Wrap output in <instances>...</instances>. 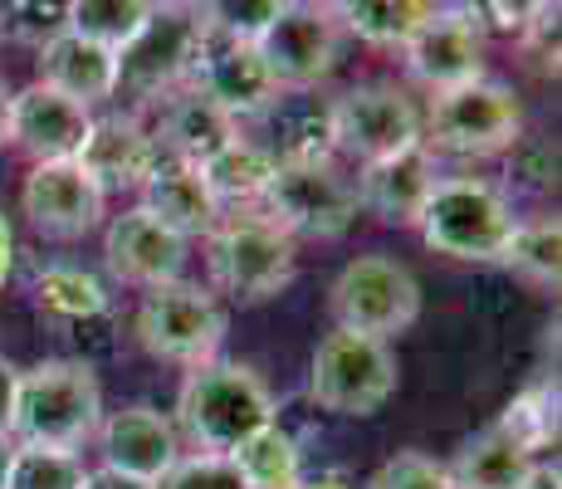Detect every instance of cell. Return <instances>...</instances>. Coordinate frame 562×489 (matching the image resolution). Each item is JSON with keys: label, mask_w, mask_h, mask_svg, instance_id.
Wrapping results in <instances>:
<instances>
[{"label": "cell", "mask_w": 562, "mask_h": 489, "mask_svg": "<svg viewBox=\"0 0 562 489\" xmlns=\"http://www.w3.org/2000/svg\"><path fill=\"white\" fill-rule=\"evenodd\" d=\"M274 421L279 407L265 377L250 363L215 357V363H201L181 377L171 426L196 445V455H235L255 431L274 426Z\"/></svg>", "instance_id": "1"}, {"label": "cell", "mask_w": 562, "mask_h": 489, "mask_svg": "<svg viewBox=\"0 0 562 489\" xmlns=\"http://www.w3.org/2000/svg\"><path fill=\"white\" fill-rule=\"evenodd\" d=\"M103 421V387L89 363L79 357H45L40 367L20 373L10 441L30 451H79L99 436Z\"/></svg>", "instance_id": "2"}, {"label": "cell", "mask_w": 562, "mask_h": 489, "mask_svg": "<svg viewBox=\"0 0 562 489\" xmlns=\"http://www.w3.org/2000/svg\"><path fill=\"white\" fill-rule=\"evenodd\" d=\"M205 269H211V293H225L240 309L279 299L299 275V241H289L274 221L259 211L225 215L205 235Z\"/></svg>", "instance_id": "3"}, {"label": "cell", "mask_w": 562, "mask_h": 489, "mask_svg": "<svg viewBox=\"0 0 562 489\" xmlns=\"http://www.w3.org/2000/svg\"><path fill=\"white\" fill-rule=\"evenodd\" d=\"M416 225H420V241L436 255L460 259V265H499L518 215H514V201L494 181L446 177L436 181Z\"/></svg>", "instance_id": "4"}, {"label": "cell", "mask_w": 562, "mask_h": 489, "mask_svg": "<svg viewBox=\"0 0 562 489\" xmlns=\"http://www.w3.org/2000/svg\"><path fill=\"white\" fill-rule=\"evenodd\" d=\"M524 137V103L509 84L474 79L464 89L436 93L420 113V147L430 157H504Z\"/></svg>", "instance_id": "5"}, {"label": "cell", "mask_w": 562, "mask_h": 489, "mask_svg": "<svg viewBox=\"0 0 562 489\" xmlns=\"http://www.w3.org/2000/svg\"><path fill=\"white\" fill-rule=\"evenodd\" d=\"M259 215L274 221L289 241H342L358 225V177L338 167V157L318 162H279L269 191L259 196Z\"/></svg>", "instance_id": "6"}, {"label": "cell", "mask_w": 562, "mask_h": 489, "mask_svg": "<svg viewBox=\"0 0 562 489\" xmlns=\"http://www.w3.org/2000/svg\"><path fill=\"white\" fill-rule=\"evenodd\" d=\"M402 387L392 343L362 338V333H323L308 357V397L333 416H376Z\"/></svg>", "instance_id": "7"}, {"label": "cell", "mask_w": 562, "mask_h": 489, "mask_svg": "<svg viewBox=\"0 0 562 489\" xmlns=\"http://www.w3.org/2000/svg\"><path fill=\"white\" fill-rule=\"evenodd\" d=\"M201 10L196 5H153V20L137 30L133 45L117 49V93L137 108H153L187 89L201 64Z\"/></svg>", "instance_id": "8"}, {"label": "cell", "mask_w": 562, "mask_h": 489, "mask_svg": "<svg viewBox=\"0 0 562 489\" xmlns=\"http://www.w3.org/2000/svg\"><path fill=\"white\" fill-rule=\"evenodd\" d=\"M328 309L342 333L392 343L420 319V279L386 249H367V255L348 259L342 275L333 279Z\"/></svg>", "instance_id": "9"}, {"label": "cell", "mask_w": 562, "mask_h": 489, "mask_svg": "<svg viewBox=\"0 0 562 489\" xmlns=\"http://www.w3.org/2000/svg\"><path fill=\"white\" fill-rule=\"evenodd\" d=\"M328 133L338 157L358 162V167H376L396 152L420 147V108L402 84L367 79L328 103Z\"/></svg>", "instance_id": "10"}, {"label": "cell", "mask_w": 562, "mask_h": 489, "mask_svg": "<svg viewBox=\"0 0 562 489\" xmlns=\"http://www.w3.org/2000/svg\"><path fill=\"white\" fill-rule=\"evenodd\" d=\"M137 343L157 357V363H177V367H201L221 357L225 343V319L221 299H215L205 285H191V279H177V285L147 289L143 303H137Z\"/></svg>", "instance_id": "11"}, {"label": "cell", "mask_w": 562, "mask_h": 489, "mask_svg": "<svg viewBox=\"0 0 562 489\" xmlns=\"http://www.w3.org/2000/svg\"><path fill=\"white\" fill-rule=\"evenodd\" d=\"M259 59H265L269 79L279 93H308L333 79L342 64V25L333 5H313V0H284L279 15L255 40Z\"/></svg>", "instance_id": "12"}, {"label": "cell", "mask_w": 562, "mask_h": 489, "mask_svg": "<svg viewBox=\"0 0 562 489\" xmlns=\"http://www.w3.org/2000/svg\"><path fill=\"white\" fill-rule=\"evenodd\" d=\"M411 79H420L430 93H450L484 79L490 35L474 20V5H436L430 20L402 45Z\"/></svg>", "instance_id": "13"}, {"label": "cell", "mask_w": 562, "mask_h": 489, "mask_svg": "<svg viewBox=\"0 0 562 489\" xmlns=\"http://www.w3.org/2000/svg\"><path fill=\"white\" fill-rule=\"evenodd\" d=\"M108 196L89 181L79 162H40L20 187V211L45 241H83L103 225Z\"/></svg>", "instance_id": "14"}, {"label": "cell", "mask_w": 562, "mask_h": 489, "mask_svg": "<svg viewBox=\"0 0 562 489\" xmlns=\"http://www.w3.org/2000/svg\"><path fill=\"white\" fill-rule=\"evenodd\" d=\"M103 265L117 285H133V289H161V285H177L181 269H187V241L171 235L157 215H147L143 205L133 211L113 215L103 231Z\"/></svg>", "instance_id": "15"}, {"label": "cell", "mask_w": 562, "mask_h": 489, "mask_svg": "<svg viewBox=\"0 0 562 489\" xmlns=\"http://www.w3.org/2000/svg\"><path fill=\"white\" fill-rule=\"evenodd\" d=\"M93 113L79 108L74 98L45 89V84H30V89L10 93V137L5 143L15 152H25L30 162H79L83 143H89Z\"/></svg>", "instance_id": "16"}, {"label": "cell", "mask_w": 562, "mask_h": 489, "mask_svg": "<svg viewBox=\"0 0 562 489\" xmlns=\"http://www.w3.org/2000/svg\"><path fill=\"white\" fill-rule=\"evenodd\" d=\"M191 89H201L221 113H231L235 123H245V118H265L269 108L279 103V84L269 79L259 49L235 45V40H215L211 30H205L201 64H196V74H191Z\"/></svg>", "instance_id": "17"}, {"label": "cell", "mask_w": 562, "mask_h": 489, "mask_svg": "<svg viewBox=\"0 0 562 489\" xmlns=\"http://www.w3.org/2000/svg\"><path fill=\"white\" fill-rule=\"evenodd\" d=\"M99 451H103L108 470L133 475V480H147V485H157L161 475L181 460L177 426H171V416L157 411L153 401H133V407L103 416L99 421Z\"/></svg>", "instance_id": "18"}, {"label": "cell", "mask_w": 562, "mask_h": 489, "mask_svg": "<svg viewBox=\"0 0 562 489\" xmlns=\"http://www.w3.org/2000/svg\"><path fill=\"white\" fill-rule=\"evenodd\" d=\"M79 167L89 181L108 191H143L147 177L161 167V152L153 143V127H143L137 113H103L93 118L89 143L79 152Z\"/></svg>", "instance_id": "19"}, {"label": "cell", "mask_w": 562, "mask_h": 489, "mask_svg": "<svg viewBox=\"0 0 562 489\" xmlns=\"http://www.w3.org/2000/svg\"><path fill=\"white\" fill-rule=\"evenodd\" d=\"M240 137V123L231 113L211 103L201 89H177L171 98L157 103V127L153 143L161 152V162H187V167H205L221 147H231Z\"/></svg>", "instance_id": "20"}, {"label": "cell", "mask_w": 562, "mask_h": 489, "mask_svg": "<svg viewBox=\"0 0 562 489\" xmlns=\"http://www.w3.org/2000/svg\"><path fill=\"white\" fill-rule=\"evenodd\" d=\"M436 181H440L436 157L426 147H411V152H396V157L358 171V201L382 225H416L430 191H436Z\"/></svg>", "instance_id": "21"}, {"label": "cell", "mask_w": 562, "mask_h": 489, "mask_svg": "<svg viewBox=\"0 0 562 489\" xmlns=\"http://www.w3.org/2000/svg\"><path fill=\"white\" fill-rule=\"evenodd\" d=\"M40 84L93 113L99 103H113L117 93V54L64 30L40 49Z\"/></svg>", "instance_id": "22"}, {"label": "cell", "mask_w": 562, "mask_h": 489, "mask_svg": "<svg viewBox=\"0 0 562 489\" xmlns=\"http://www.w3.org/2000/svg\"><path fill=\"white\" fill-rule=\"evenodd\" d=\"M143 211L157 215V221L167 225L171 235H181V241H196V235L205 241V235L225 221L221 201H215L211 187H205L201 167H187V162H161L153 177H147Z\"/></svg>", "instance_id": "23"}, {"label": "cell", "mask_w": 562, "mask_h": 489, "mask_svg": "<svg viewBox=\"0 0 562 489\" xmlns=\"http://www.w3.org/2000/svg\"><path fill=\"white\" fill-rule=\"evenodd\" d=\"M533 455L518 445L499 421H490L484 431L460 441L456 460L446 465L450 485L456 489H524L528 470H533Z\"/></svg>", "instance_id": "24"}, {"label": "cell", "mask_w": 562, "mask_h": 489, "mask_svg": "<svg viewBox=\"0 0 562 489\" xmlns=\"http://www.w3.org/2000/svg\"><path fill=\"white\" fill-rule=\"evenodd\" d=\"M279 171V157L269 152V143H250V137H235L231 147H221L211 162L201 167L211 196L225 205H259V196L269 191Z\"/></svg>", "instance_id": "25"}, {"label": "cell", "mask_w": 562, "mask_h": 489, "mask_svg": "<svg viewBox=\"0 0 562 489\" xmlns=\"http://www.w3.org/2000/svg\"><path fill=\"white\" fill-rule=\"evenodd\" d=\"M430 0H342L333 5L342 35H358L362 45H382V49H402L411 35L430 20Z\"/></svg>", "instance_id": "26"}, {"label": "cell", "mask_w": 562, "mask_h": 489, "mask_svg": "<svg viewBox=\"0 0 562 489\" xmlns=\"http://www.w3.org/2000/svg\"><path fill=\"white\" fill-rule=\"evenodd\" d=\"M30 299H35L40 319L59 323V329H74V323L108 313V289L83 265H49L45 275L30 285Z\"/></svg>", "instance_id": "27"}, {"label": "cell", "mask_w": 562, "mask_h": 489, "mask_svg": "<svg viewBox=\"0 0 562 489\" xmlns=\"http://www.w3.org/2000/svg\"><path fill=\"white\" fill-rule=\"evenodd\" d=\"M225 460L240 470L245 489H299L304 485V455H299V441L289 436L279 421L265 426V431H255V436L245 441L235 455H225Z\"/></svg>", "instance_id": "28"}, {"label": "cell", "mask_w": 562, "mask_h": 489, "mask_svg": "<svg viewBox=\"0 0 562 489\" xmlns=\"http://www.w3.org/2000/svg\"><path fill=\"white\" fill-rule=\"evenodd\" d=\"M499 265L518 275L533 289H558L562 279V225L558 215H538V221H518L509 245H504Z\"/></svg>", "instance_id": "29"}, {"label": "cell", "mask_w": 562, "mask_h": 489, "mask_svg": "<svg viewBox=\"0 0 562 489\" xmlns=\"http://www.w3.org/2000/svg\"><path fill=\"white\" fill-rule=\"evenodd\" d=\"M265 118H274V157L279 162H318L333 157V133H328V103L318 108V98H279Z\"/></svg>", "instance_id": "30"}, {"label": "cell", "mask_w": 562, "mask_h": 489, "mask_svg": "<svg viewBox=\"0 0 562 489\" xmlns=\"http://www.w3.org/2000/svg\"><path fill=\"white\" fill-rule=\"evenodd\" d=\"M153 20V0H79L69 5V30L103 49H123L137 40V30Z\"/></svg>", "instance_id": "31"}, {"label": "cell", "mask_w": 562, "mask_h": 489, "mask_svg": "<svg viewBox=\"0 0 562 489\" xmlns=\"http://www.w3.org/2000/svg\"><path fill=\"white\" fill-rule=\"evenodd\" d=\"M499 426L509 431L533 460L548 445L558 451V377H543V382H533L528 391H518L509 407L499 411Z\"/></svg>", "instance_id": "32"}, {"label": "cell", "mask_w": 562, "mask_h": 489, "mask_svg": "<svg viewBox=\"0 0 562 489\" xmlns=\"http://www.w3.org/2000/svg\"><path fill=\"white\" fill-rule=\"evenodd\" d=\"M83 460L74 451H30L20 445L5 489H83Z\"/></svg>", "instance_id": "33"}, {"label": "cell", "mask_w": 562, "mask_h": 489, "mask_svg": "<svg viewBox=\"0 0 562 489\" xmlns=\"http://www.w3.org/2000/svg\"><path fill=\"white\" fill-rule=\"evenodd\" d=\"M284 0H215V5H196L201 25L215 40H235V45H255L265 35V25L279 15Z\"/></svg>", "instance_id": "34"}, {"label": "cell", "mask_w": 562, "mask_h": 489, "mask_svg": "<svg viewBox=\"0 0 562 489\" xmlns=\"http://www.w3.org/2000/svg\"><path fill=\"white\" fill-rule=\"evenodd\" d=\"M0 30H5L15 45L45 49L54 35L69 30V5H45V0H15V5L0 10Z\"/></svg>", "instance_id": "35"}, {"label": "cell", "mask_w": 562, "mask_h": 489, "mask_svg": "<svg viewBox=\"0 0 562 489\" xmlns=\"http://www.w3.org/2000/svg\"><path fill=\"white\" fill-rule=\"evenodd\" d=\"M367 489H456V485H450L440 460H430V455H420V451H396L392 460L376 465Z\"/></svg>", "instance_id": "36"}, {"label": "cell", "mask_w": 562, "mask_h": 489, "mask_svg": "<svg viewBox=\"0 0 562 489\" xmlns=\"http://www.w3.org/2000/svg\"><path fill=\"white\" fill-rule=\"evenodd\" d=\"M504 157H509V181H518L524 191L543 196L558 187V143L548 137H518Z\"/></svg>", "instance_id": "37"}, {"label": "cell", "mask_w": 562, "mask_h": 489, "mask_svg": "<svg viewBox=\"0 0 562 489\" xmlns=\"http://www.w3.org/2000/svg\"><path fill=\"white\" fill-rule=\"evenodd\" d=\"M153 489H245V480L225 455H181Z\"/></svg>", "instance_id": "38"}, {"label": "cell", "mask_w": 562, "mask_h": 489, "mask_svg": "<svg viewBox=\"0 0 562 489\" xmlns=\"http://www.w3.org/2000/svg\"><path fill=\"white\" fill-rule=\"evenodd\" d=\"M518 49H524V59L533 74L558 79V5H533L524 35H518Z\"/></svg>", "instance_id": "39"}, {"label": "cell", "mask_w": 562, "mask_h": 489, "mask_svg": "<svg viewBox=\"0 0 562 489\" xmlns=\"http://www.w3.org/2000/svg\"><path fill=\"white\" fill-rule=\"evenodd\" d=\"M117 323H113V309L99 313V319H83V323H74L69 329V338L79 343V363H89L93 367V357H113V347H117Z\"/></svg>", "instance_id": "40"}, {"label": "cell", "mask_w": 562, "mask_h": 489, "mask_svg": "<svg viewBox=\"0 0 562 489\" xmlns=\"http://www.w3.org/2000/svg\"><path fill=\"white\" fill-rule=\"evenodd\" d=\"M528 15H533V5H499V0H480L474 5V20H480V30H499V35H524Z\"/></svg>", "instance_id": "41"}, {"label": "cell", "mask_w": 562, "mask_h": 489, "mask_svg": "<svg viewBox=\"0 0 562 489\" xmlns=\"http://www.w3.org/2000/svg\"><path fill=\"white\" fill-rule=\"evenodd\" d=\"M15 387H20V367L0 357V436H10V416H15Z\"/></svg>", "instance_id": "42"}, {"label": "cell", "mask_w": 562, "mask_h": 489, "mask_svg": "<svg viewBox=\"0 0 562 489\" xmlns=\"http://www.w3.org/2000/svg\"><path fill=\"white\" fill-rule=\"evenodd\" d=\"M83 489H153L147 480H133V475H117L108 470V465H99V470L83 475Z\"/></svg>", "instance_id": "43"}, {"label": "cell", "mask_w": 562, "mask_h": 489, "mask_svg": "<svg viewBox=\"0 0 562 489\" xmlns=\"http://www.w3.org/2000/svg\"><path fill=\"white\" fill-rule=\"evenodd\" d=\"M10 269H15V231H10V221L0 215V289H5Z\"/></svg>", "instance_id": "44"}, {"label": "cell", "mask_w": 562, "mask_h": 489, "mask_svg": "<svg viewBox=\"0 0 562 489\" xmlns=\"http://www.w3.org/2000/svg\"><path fill=\"white\" fill-rule=\"evenodd\" d=\"M524 489H562V475H558V465H548V460H538L533 470H528V480Z\"/></svg>", "instance_id": "45"}, {"label": "cell", "mask_w": 562, "mask_h": 489, "mask_svg": "<svg viewBox=\"0 0 562 489\" xmlns=\"http://www.w3.org/2000/svg\"><path fill=\"white\" fill-rule=\"evenodd\" d=\"M15 455H20V445L10 441V436H0V489L10 485V470H15Z\"/></svg>", "instance_id": "46"}, {"label": "cell", "mask_w": 562, "mask_h": 489, "mask_svg": "<svg viewBox=\"0 0 562 489\" xmlns=\"http://www.w3.org/2000/svg\"><path fill=\"white\" fill-rule=\"evenodd\" d=\"M5 137H10V89L0 79V147H5Z\"/></svg>", "instance_id": "47"}, {"label": "cell", "mask_w": 562, "mask_h": 489, "mask_svg": "<svg viewBox=\"0 0 562 489\" xmlns=\"http://www.w3.org/2000/svg\"><path fill=\"white\" fill-rule=\"evenodd\" d=\"M299 489H352V485L342 480V475H318V480H304Z\"/></svg>", "instance_id": "48"}]
</instances>
